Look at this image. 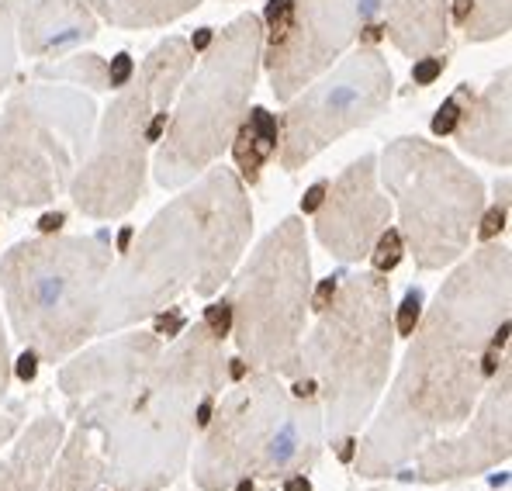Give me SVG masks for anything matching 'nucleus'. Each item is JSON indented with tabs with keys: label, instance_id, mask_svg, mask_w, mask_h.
<instances>
[{
	"label": "nucleus",
	"instance_id": "obj_11",
	"mask_svg": "<svg viewBox=\"0 0 512 491\" xmlns=\"http://www.w3.org/2000/svg\"><path fill=\"white\" fill-rule=\"evenodd\" d=\"M94 97L73 87L25 83L0 115V205L39 208L70 187L94 132Z\"/></svg>",
	"mask_w": 512,
	"mask_h": 491
},
{
	"label": "nucleus",
	"instance_id": "obj_33",
	"mask_svg": "<svg viewBox=\"0 0 512 491\" xmlns=\"http://www.w3.org/2000/svg\"><path fill=\"white\" fill-rule=\"evenodd\" d=\"M153 319H156V336H160V339H177V332L184 329V315H180L173 305L167 308V315L156 312Z\"/></svg>",
	"mask_w": 512,
	"mask_h": 491
},
{
	"label": "nucleus",
	"instance_id": "obj_21",
	"mask_svg": "<svg viewBox=\"0 0 512 491\" xmlns=\"http://www.w3.org/2000/svg\"><path fill=\"white\" fill-rule=\"evenodd\" d=\"M277 142H281V135H277V118L270 115L267 108L246 111L236 135H232V156H236V166L243 170V177L250 180V184L260 180L263 163L277 153Z\"/></svg>",
	"mask_w": 512,
	"mask_h": 491
},
{
	"label": "nucleus",
	"instance_id": "obj_25",
	"mask_svg": "<svg viewBox=\"0 0 512 491\" xmlns=\"http://www.w3.org/2000/svg\"><path fill=\"white\" fill-rule=\"evenodd\" d=\"M402 253H405V246H402V236H398V229H384L381 236L374 239V246H371L374 270H378V274H391V270L402 263Z\"/></svg>",
	"mask_w": 512,
	"mask_h": 491
},
{
	"label": "nucleus",
	"instance_id": "obj_14",
	"mask_svg": "<svg viewBox=\"0 0 512 491\" xmlns=\"http://www.w3.org/2000/svg\"><path fill=\"white\" fill-rule=\"evenodd\" d=\"M101 481L104 460L94 436L84 426L66 436L56 415L35 419L0 460V491H97Z\"/></svg>",
	"mask_w": 512,
	"mask_h": 491
},
{
	"label": "nucleus",
	"instance_id": "obj_15",
	"mask_svg": "<svg viewBox=\"0 0 512 491\" xmlns=\"http://www.w3.org/2000/svg\"><path fill=\"white\" fill-rule=\"evenodd\" d=\"M471 426L457 436H436L416 453V478L426 485L454 478H474L509 457V429H512V370L509 360L492 374L488 388L481 391L478 405L468 415Z\"/></svg>",
	"mask_w": 512,
	"mask_h": 491
},
{
	"label": "nucleus",
	"instance_id": "obj_5",
	"mask_svg": "<svg viewBox=\"0 0 512 491\" xmlns=\"http://www.w3.org/2000/svg\"><path fill=\"white\" fill-rule=\"evenodd\" d=\"M111 274L104 236L21 239L0 260V291L11 329L45 364H63L97 336Z\"/></svg>",
	"mask_w": 512,
	"mask_h": 491
},
{
	"label": "nucleus",
	"instance_id": "obj_18",
	"mask_svg": "<svg viewBox=\"0 0 512 491\" xmlns=\"http://www.w3.org/2000/svg\"><path fill=\"white\" fill-rule=\"evenodd\" d=\"M509 83L512 70L499 73L478 97L471 94V101L464 104V115L457 122L454 135L461 142L464 153L478 156L485 163L495 166H509L512 146H509Z\"/></svg>",
	"mask_w": 512,
	"mask_h": 491
},
{
	"label": "nucleus",
	"instance_id": "obj_39",
	"mask_svg": "<svg viewBox=\"0 0 512 491\" xmlns=\"http://www.w3.org/2000/svg\"><path fill=\"white\" fill-rule=\"evenodd\" d=\"M212 28H201V32L198 35H194V42H191V49L194 52H201V49H208V42H212Z\"/></svg>",
	"mask_w": 512,
	"mask_h": 491
},
{
	"label": "nucleus",
	"instance_id": "obj_27",
	"mask_svg": "<svg viewBox=\"0 0 512 491\" xmlns=\"http://www.w3.org/2000/svg\"><path fill=\"white\" fill-rule=\"evenodd\" d=\"M506 222H509V187L502 191V201H499V205H495L492 211H488V215L481 211L478 232H474V236H481L485 243H492V239L499 236V232H506Z\"/></svg>",
	"mask_w": 512,
	"mask_h": 491
},
{
	"label": "nucleus",
	"instance_id": "obj_38",
	"mask_svg": "<svg viewBox=\"0 0 512 491\" xmlns=\"http://www.w3.org/2000/svg\"><path fill=\"white\" fill-rule=\"evenodd\" d=\"M471 4H474V0H454V7H450V14H454V21H457V25H461V21L468 18Z\"/></svg>",
	"mask_w": 512,
	"mask_h": 491
},
{
	"label": "nucleus",
	"instance_id": "obj_29",
	"mask_svg": "<svg viewBox=\"0 0 512 491\" xmlns=\"http://www.w3.org/2000/svg\"><path fill=\"white\" fill-rule=\"evenodd\" d=\"M419 308H423V291H419V287H412V291L405 294L402 315H398V332H402V336H409V332L416 329V322H419Z\"/></svg>",
	"mask_w": 512,
	"mask_h": 491
},
{
	"label": "nucleus",
	"instance_id": "obj_31",
	"mask_svg": "<svg viewBox=\"0 0 512 491\" xmlns=\"http://www.w3.org/2000/svg\"><path fill=\"white\" fill-rule=\"evenodd\" d=\"M21 415H25V402H11L7 409L0 405V447H4V443L11 440L14 433H18Z\"/></svg>",
	"mask_w": 512,
	"mask_h": 491
},
{
	"label": "nucleus",
	"instance_id": "obj_1",
	"mask_svg": "<svg viewBox=\"0 0 512 491\" xmlns=\"http://www.w3.org/2000/svg\"><path fill=\"white\" fill-rule=\"evenodd\" d=\"M225 377V339L198 319L170 350L142 329L94 346L59 370V388L77 426L101 440L111 491H160L184 471Z\"/></svg>",
	"mask_w": 512,
	"mask_h": 491
},
{
	"label": "nucleus",
	"instance_id": "obj_7",
	"mask_svg": "<svg viewBox=\"0 0 512 491\" xmlns=\"http://www.w3.org/2000/svg\"><path fill=\"white\" fill-rule=\"evenodd\" d=\"M263 63V18L239 14L225 32L212 35L205 59L187 80L170 125L163 128V146L153 160L156 184L177 191L215 166L232 146L243 122Z\"/></svg>",
	"mask_w": 512,
	"mask_h": 491
},
{
	"label": "nucleus",
	"instance_id": "obj_30",
	"mask_svg": "<svg viewBox=\"0 0 512 491\" xmlns=\"http://www.w3.org/2000/svg\"><path fill=\"white\" fill-rule=\"evenodd\" d=\"M205 326L212 329L218 339L229 336V329H232V308H229V301H222V305L205 308Z\"/></svg>",
	"mask_w": 512,
	"mask_h": 491
},
{
	"label": "nucleus",
	"instance_id": "obj_32",
	"mask_svg": "<svg viewBox=\"0 0 512 491\" xmlns=\"http://www.w3.org/2000/svg\"><path fill=\"white\" fill-rule=\"evenodd\" d=\"M132 73H135L132 56H128V52H118V56L111 59V70H108V87H111V90H122L125 83L132 80Z\"/></svg>",
	"mask_w": 512,
	"mask_h": 491
},
{
	"label": "nucleus",
	"instance_id": "obj_34",
	"mask_svg": "<svg viewBox=\"0 0 512 491\" xmlns=\"http://www.w3.org/2000/svg\"><path fill=\"white\" fill-rule=\"evenodd\" d=\"M7 388H11V353H7V332L0 322V405L7 398Z\"/></svg>",
	"mask_w": 512,
	"mask_h": 491
},
{
	"label": "nucleus",
	"instance_id": "obj_20",
	"mask_svg": "<svg viewBox=\"0 0 512 491\" xmlns=\"http://www.w3.org/2000/svg\"><path fill=\"white\" fill-rule=\"evenodd\" d=\"M90 7L111 28L142 32V28H163L170 21L184 18L194 7H201V0H90Z\"/></svg>",
	"mask_w": 512,
	"mask_h": 491
},
{
	"label": "nucleus",
	"instance_id": "obj_12",
	"mask_svg": "<svg viewBox=\"0 0 512 491\" xmlns=\"http://www.w3.org/2000/svg\"><path fill=\"white\" fill-rule=\"evenodd\" d=\"M391 87V66L374 45H360L357 52L329 66L326 77L308 83V90L284 115V135L277 146L281 166L295 173L343 135L371 125L388 108Z\"/></svg>",
	"mask_w": 512,
	"mask_h": 491
},
{
	"label": "nucleus",
	"instance_id": "obj_19",
	"mask_svg": "<svg viewBox=\"0 0 512 491\" xmlns=\"http://www.w3.org/2000/svg\"><path fill=\"white\" fill-rule=\"evenodd\" d=\"M384 25L402 56L423 59L440 52L450 39V0H381Z\"/></svg>",
	"mask_w": 512,
	"mask_h": 491
},
{
	"label": "nucleus",
	"instance_id": "obj_2",
	"mask_svg": "<svg viewBox=\"0 0 512 491\" xmlns=\"http://www.w3.org/2000/svg\"><path fill=\"white\" fill-rule=\"evenodd\" d=\"M509 277V246L495 239L447 277L423 326L409 332L388 402L353 453L357 474H395L440 433L468 422L485 384L509 360Z\"/></svg>",
	"mask_w": 512,
	"mask_h": 491
},
{
	"label": "nucleus",
	"instance_id": "obj_24",
	"mask_svg": "<svg viewBox=\"0 0 512 491\" xmlns=\"http://www.w3.org/2000/svg\"><path fill=\"white\" fill-rule=\"evenodd\" d=\"M14 0H0V94L14 73Z\"/></svg>",
	"mask_w": 512,
	"mask_h": 491
},
{
	"label": "nucleus",
	"instance_id": "obj_26",
	"mask_svg": "<svg viewBox=\"0 0 512 491\" xmlns=\"http://www.w3.org/2000/svg\"><path fill=\"white\" fill-rule=\"evenodd\" d=\"M468 97H471V87H468V83H461V90L440 104V111H436V118H433V135H454V128H457V122H461V115H464V104H468Z\"/></svg>",
	"mask_w": 512,
	"mask_h": 491
},
{
	"label": "nucleus",
	"instance_id": "obj_4",
	"mask_svg": "<svg viewBox=\"0 0 512 491\" xmlns=\"http://www.w3.org/2000/svg\"><path fill=\"white\" fill-rule=\"evenodd\" d=\"M315 326L301 339L298 374L315 388L322 433L353 460V433L371 419L391 370L395 322L391 284L378 270L340 274L326 301H315Z\"/></svg>",
	"mask_w": 512,
	"mask_h": 491
},
{
	"label": "nucleus",
	"instance_id": "obj_22",
	"mask_svg": "<svg viewBox=\"0 0 512 491\" xmlns=\"http://www.w3.org/2000/svg\"><path fill=\"white\" fill-rule=\"evenodd\" d=\"M509 0H474L468 18L461 21L464 39L468 42H488L509 35Z\"/></svg>",
	"mask_w": 512,
	"mask_h": 491
},
{
	"label": "nucleus",
	"instance_id": "obj_35",
	"mask_svg": "<svg viewBox=\"0 0 512 491\" xmlns=\"http://www.w3.org/2000/svg\"><path fill=\"white\" fill-rule=\"evenodd\" d=\"M326 187H329L326 180H319V184H315L312 191H308L305 198H301V211H305V215H308V211H315V208L322 205V198H326Z\"/></svg>",
	"mask_w": 512,
	"mask_h": 491
},
{
	"label": "nucleus",
	"instance_id": "obj_6",
	"mask_svg": "<svg viewBox=\"0 0 512 491\" xmlns=\"http://www.w3.org/2000/svg\"><path fill=\"white\" fill-rule=\"evenodd\" d=\"M319 450V398H298L277 374L246 370L205 422L194 481L205 491H232L243 481H288L305 474Z\"/></svg>",
	"mask_w": 512,
	"mask_h": 491
},
{
	"label": "nucleus",
	"instance_id": "obj_13",
	"mask_svg": "<svg viewBox=\"0 0 512 491\" xmlns=\"http://www.w3.org/2000/svg\"><path fill=\"white\" fill-rule=\"evenodd\" d=\"M381 0H270L263 21V66L277 101H295L329 70L367 25Z\"/></svg>",
	"mask_w": 512,
	"mask_h": 491
},
{
	"label": "nucleus",
	"instance_id": "obj_10",
	"mask_svg": "<svg viewBox=\"0 0 512 491\" xmlns=\"http://www.w3.org/2000/svg\"><path fill=\"white\" fill-rule=\"evenodd\" d=\"M312 305V260L301 218H284L250 253L229 291L232 336L246 370L298 374V350Z\"/></svg>",
	"mask_w": 512,
	"mask_h": 491
},
{
	"label": "nucleus",
	"instance_id": "obj_37",
	"mask_svg": "<svg viewBox=\"0 0 512 491\" xmlns=\"http://www.w3.org/2000/svg\"><path fill=\"white\" fill-rule=\"evenodd\" d=\"M63 222H66V215H59V211H56V215H45L42 222H39L42 236H49V232H59V229H63Z\"/></svg>",
	"mask_w": 512,
	"mask_h": 491
},
{
	"label": "nucleus",
	"instance_id": "obj_8",
	"mask_svg": "<svg viewBox=\"0 0 512 491\" xmlns=\"http://www.w3.org/2000/svg\"><path fill=\"white\" fill-rule=\"evenodd\" d=\"M194 66V49L184 39L160 42L142 63L139 77L128 80L111 108L104 111L97 142L80 160L70 180L73 205L87 218H122L146 194L149 125L170 111L177 87Z\"/></svg>",
	"mask_w": 512,
	"mask_h": 491
},
{
	"label": "nucleus",
	"instance_id": "obj_9",
	"mask_svg": "<svg viewBox=\"0 0 512 491\" xmlns=\"http://www.w3.org/2000/svg\"><path fill=\"white\" fill-rule=\"evenodd\" d=\"M378 166L384 191L395 198L402 215L398 236L416 267L443 270L461 260L485 211V184L478 173L419 135L391 142Z\"/></svg>",
	"mask_w": 512,
	"mask_h": 491
},
{
	"label": "nucleus",
	"instance_id": "obj_16",
	"mask_svg": "<svg viewBox=\"0 0 512 491\" xmlns=\"http://www.w3.org/2000/svg\"><path fill=\"white\" fill-rule=\"evenodd\" d=\"M391 201L378 187V156L364 153L340 173L326 198L315 208V236L343 263L371 256L374 239L388 229Z\"/></svg>",
	"mask_w": 512,
	"mask_h": 491
},
{
	"label": "nucleus",
	"instance_id": "obj_3",
	"mask_svg": "<svg viewBox=\"0 0 512 491\" xmlns=\"http://www.w3.org/2000/svg\"><path fill=\"white\" fill-rule=\"evenodd\" d=\"M250 236L253 208L243 180L229 166H208L191 191L156 211L135 246H125L118 267H111L97 336L153 319L184 294L212 298L232 281Z\"/></svg>",
	"mask_w": 512,
	"mask_h": 491
},
{
	"label": "nucleus",
	"instance_id": "obj_28",
	"mask_svg": "<svg viewBox=\"0 0 512 491\" xmlns=\"http://www.w3.org/2000/svg\"><path fill=\"white\" fill-rule=\"evenodd\" d=\"M443 70H447V59L443 56H436V52L433 56H423V59H416V66H412V83H416V87H429Z\"/></svg>",
	"mask_w": 512,
	"mask_h": 491
},
{
	"label": "nucleus",
	"instance_id": "obj_17",
	"mask_svg": "<svg viewBox=\"0 0 512 491\" xmlns=\"http://www.w3.org/2000/svg\"><path fill=\"white\" fill-rule=\"evenodd\" d=\"M21 49L32 59L59 56L97 35V14L90 0H18Z\"/></svg>",
	"mask_w": 512,
	"mask_h": 491
},
{
	"label": "nucleus",
	"instance_id": "obj_23",
	"mask_svg": "<svg viewBox=\"0 0 512 491\" xmlns=\"http://www.w3.org/2000/svg\"><path fill=\"white\" fill-rule=\"evenodd\" d=\"M39 77H52V80H77L80 87L101 90L108 87V66H104L101 56H77L66 66H39Z\"/></svg>",
	"mask_w": 512,
	"mask_h": 491
},
{
	"label": "nucleus",
	"instance_id": "obj_36",
	"mask_svg": "<svg viewBox=\"0 0 512 491\" xmlns=\"http://www.w3.org/2000/svg\"><path fill=\"white\" fill-rule=\"evenodd\" d=\"M35 370H39V357H35L32 350H25V357H21V367H18L21 381H32V377H35Z\"/></svg>",
	"mask_w": 512,
	"mask_h": 491
}]
</instances>
